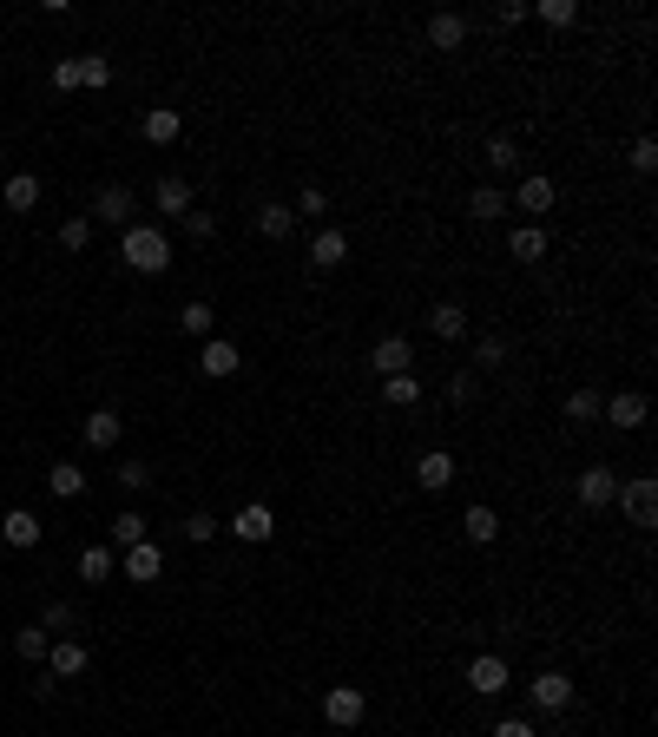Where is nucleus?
<instances>
[{
  "label": "nucleus",
  "instance_id": "1",
  "mask_svg": "<svg viewBox=\"0 0 658 737\" xmlns=\"http://www.w3.org/2000/svg\"><path fill=\"white\" fill-rule=\"evenodd\" d=\"M119 251H126V264L145 270V277H165V270H172V244H165L158 224H126V244H119Z\"/></svg>",
  "mask_w": 658,
  "mask_h": 737
},
{
  "label": "nucleus",
  "instance_id": "2",
  "mask_svg": "<svg viewBox=\"0 0 658 737\" xmlns=\"http://www.w3.org/2000/svg\"><path fill=\"white\" fill-rule=\"evenodd\" d=\"M619 507H626L632 527H652V520H658V481H652V474H632V481H619Z\"/></svg>",
  "mask_w": 658,
  "mask_h": 737
},
{
  "label": "nucleus",
  "instance_id": "3",
  "mask_svg": "<svg viewBox=\"0 0 658 737\" xmlns=\"http://www.w3.org/2000/svg\"><path fill=\"white\" fill-rule=\"evenodd\" d=\"M362 711H369V698H362V685H329V691H323V718L336 724V731H349V724H362Z\"/></svg>",
  "mask_w": 658,
  "mask_h": 737
},
{
  "label": "nucleus",
  "instance_id": "4",
  "mask_svg": "<svg viewBox=\"0 0 658 737\" xmlns=\"http://www.w3.org/2000/svg\"><path fill=\"white\" fill-rule=\"evenodd\" d=\"M231 534L244 540V547H264V540L277 534V514H270L264 501H244V507H237V514H231Z\"/></svg>",
  "mask_w": 658,
  "mask_h": 737
},
{
  "label": "nucleus",
  "instance_id": "5",
  "mask_svg": "<svg viewBox=\"0 0 658 737\" xmlns=\"http://www.w3.org/2000/svg\"><path fill=\"white\" fill-rule=\"evenodd\" d=\"M369 369H376L382 382H389V376H408V369H415V349H408V336H382V343L369 349Z\"/></svg>",
  "mask_w": 658,
  "mask_h": 737
},
{
  "label": "nucleus",
  "instance_id": "6",
  "mask_svg": "<svg viewBox=\"0 0 658 737\" xmlns=\"http://www.w3.org/2000/svg\"><path fill=\"white\" fill-rule=\"evenodd\" d=\"M507 678H514V672H507V659H501V652H481V659L468 665V691H481V698H501V691H507Z\"/></svg>",
  "mask_w": 658,
  "mask_h": 737
},
{
  "label": "nucleus",
  "instance_id": "7",
  "mask_svg": "<svg viewBox=\"0 0 658 737\" xmlns=\"http://www.w3.org/2000/svg\"><path fill=\"white\" fill-rule=\"evenodd\" d=\"M553 198H560V185H553L547 172H533L514 185V198H507V211H553Z\"/></svg>",
  "mask_w": 658,
  "mask_h": 737
},
{
  "label": "nucleus",
  "instance_id": "8",
  "mask_svg": "<svg viewBox=\"0 0 658 737\" xmlns=\"http://www.w3.org/2000/svg\"><path fill=\"white\" fill-rule=\"evenodd\" d=\"M619 501V468H586L580 474V507H612Z\"/></svg>",
  "mask_w": 658,
  "mask_h": 737
},
{
  "label": "nucleus",
  "instance_id": "9",
  "mask_svg": "<svg viewBox=\"0 0 658 737\" xmlns=\"http://www.w3.org/2000/svg\"><path fill=\"white\" fill-rule=\"evenodd\" d=\"M455 455H448V448H428V455L422 461H415V481H422L428 487V494H441V487H448V481H455Z\"/></svg>",
  "mask_w": 658,
  "mask_h": 737
},
{
  "label": "nucleus",
  "instance_id": "10",
  "mask_svg": "<svg viewBox=\"0 0 658 737\" xmlns=\"http://www.w3.org/2000/svg\"><path fill=\"white\" fill-rule=\"evenodd\" d=\"M132 204H139V198H132L126 185H106V191L93 198V218H99V224H119V231H126V224H132Z\"/></svg>",
  "mask_w": 658,
  "mask_h": 737
},
{
  "label": "nucleus",
  "instance_id": "11",
  "mask_svg": "<svg viewBox=\"0 0 658 737\" xmlns=\"http://www.w3.org/2000/svg\"><path fill=\"white\" fill-rule=\"evenodd\" d=\"M343 257H349V231H336V224H329V231L310 237V264H316V270H343Z\"/></svg>",
  "mask_w": 658,
  "mask_h": 737
},
{
  "label": "nucleus",
  "instance_id": "12",
  "mask_svg": "<svg viewBox=\"0 0 658 737\" xmlns=\"http://www.w3.org/2000/svg\"><path fill=\"white\" fill-rule=\"evenodd\" d=\"M599 408H606V422H612V428H645V415H652V402H645L639 389L612 395V402H599Z\"/></svg>",
  "mask_w": 658,
  "mask_h": 737
},
{
  "label": "nucleus",
  "instance_id": "13",
  "mask_svg": "<svg viewBox=\"0 0 658 737\" xmlns=\"http://www.w3.org/2000/svg\"><path fill=\"white\" fill-rule=\"evenodd\" d=\"M119 566H126V580H158V573H165V553H158V540H139V547H126V560H119Z\"/></svg>",
  "mask_w": 658,
  "mask_h": 737
},
{
  "label": "nucleus",
  "instance_id": "14",
  "mask_svg": "<svg viewBox=\"0 0 658 737\" xmlns=\"http://www.w3.org/2000/svg\"><path fill=\"white\" fill-rule=\"evenodd\" d=\"M527 691H533V705H540V711H566V705H573V685H566V672H540Z\"/></svg>",
  "mask_w": 658,
  "mask_h": 737
},
{
  "label": "nucleus",
  "instance_id": "15",
  "mask_svg": "<svg viewBox=\"0 0 658 737\" xmlns=\"http://www.w3.org/2000/svg\"><path fill=\"white\" fill-rule=\"evenodd\" d=\"M79 435H86V448H112V441L126 435V422H119L112 408H93V415L79 422Z\"/></svg>",
  "mask_w": 658,
  "mask_h": 737
},
{
  "label": "nucleus",
  "instance_id": "16",
  "mask_svg": "<svg viewBox=\"0 0 658 737\" xmlns=\"http://www.w3.org/2000/svg\"><path fill=\"white\" fill-rule=\"evenodd\" d=\"M139 132H145V145H172L178 132H185V119H178L172 106H152V112L139 119Z\"/></svg>",
  "mask_w": 658,
  "mask_h": 737
},
{
  "label": "nucleus",
  "instance_id": "17",
  "mask_svg": "<svg viewBox=\"0 0 658 737\" xmlns=\"http://www.w3.org/2000/svg\"><path fill=\"white\" fill-rule=\"evenodd\" d=\"M237 362H244V356H237V343H218V336H211V343H204V356H198V369H204L211 382H224V376H237Z\"/></svg>",
  "mask_w": 658,
  "mask_h": 737
},
{
  "label": "nucleus",
  "instance_id": "18",
  "mask_svg": "<svg viewBox=\"0 0 658 737\" xmlns=\"http://www.w3.org/2000/svg\"><path fill=\"white\" fill-rule=\"evenodd\" d=\"M468 218L501 224V218H507V191H501V185H474V191H468Z\"/></svg>",
  "mask_w": 658,
  "mask_h": 737
},
{
  "label": "nucleus",
  "instance_id": "19",
  "mask_svg": "<svg viewBox=\"0 0 658 737\" xmlns=\"http://www.w3.org/2000/svg\"><path fill=\"white\" fill-rule=\"evenodd\" d=\"M152 204H158V211H172V218H185V211H191V185H185L178 172H165V178L152 185Z\"/></svg>",
  "mask_w": 658,
  "mask_h": 737
},
{
  "label": "nucleus",
  "instance_id": "20",
  "mask_svg": "<svg viewBox=\"0 0 658 737\" xmlns=\"http://www.w3.org/2000/svg\"><path fill=\"white\" fill-rule=\"evenodd\" d=\"M47 672H53V678H79V672H86V645H79V639L47 645Z\"/></svg>",
  "mask_w": 658,
  "mask_h": 737
},
{
  "label": "nucleus",
  "instance_id": "21",
  "mask_svg": "<svg viewBox=\"0 0 658 737\" xmlns=\"http://www.w3.org/2000/svg\"><path fill=\"white\" fill-rule=\"evenodd\" d=\"M428 330H435L441 343H461V336H468V310H461V303H435V310H428Z\"/></svg>",
  "mask_w": 658,
  "mask_h": 737
},
{
  "label": "nucleus",
  "instance_id": "22",
  "mask_svg": "<svg viewBox=\"0 0 658 737\" xmlns=\"http://www.w3.org/2000/svg\"><path fill=\"white\" fill-rule=\"evenodd\" d=\"M0 534H7V547H40V514H27V507H14V514L0 520Z\"/></svg>",
  "mask_w": 658,
  "mask_h": 737
},
{
  "label": "nucleus",
  "instance_id": "23",
  "mask_svg": "<svg viewBox=\"0 0 658 737\" xmlns=\"http://www.w3.org/2000/svg\"><path fill=\"white\" fill-rule=\"evenodd\" d=\"M461 40H468V20H461V14H435V20H428V47H435V53H455Z\"/></svg>",
  "mask_w": 658,
  "mask_h": 737
},
{
  "label": "nucleus",
  "instance_id": "24",
  "mask_svg": "<svg viewBox=\"0 0 658 737\" xmlns=\"http://www.w3.org/2000/svg\"><path fill=\"white\" fill-rule=\"evenodd\" d=\"M178 330H185V336H198V343H211V330H218V310H211L204 297H191L185 310H178Z\"/></svg>",
  "mask_w": 658,
  "mask_h": 737
},
{
  "label": "nucleus",
  "instance_id": "25",
  "mask_svg": "<svg viewBox=\"0 0 658 737\" xmlns=\"http://www.w3.org/2000/svg\"><path fill=\"white\" fill-rule=\"evenodd\" d=\"M47 487L60 494V501H79V494H86V468H79V461H53V468H47Z\"/></svg>",
  "mask_w": 658,
  "mask_h": 737
},
{
  "label": "nucleus",
  "instance_id": "26",
  "mask_svg": "<svg viewBox=\"0 0 658 737\" xmlns=\"http://www.w3.org/2000/svg\"><path fill=\"white\" fill-rule=\"evenodd\" d=\"M257 231H264L270 244H283V237L297 231V211H290V204H257Z\"/></svg>",
  "mask_w": 658,
  "mask_h": 737
},
{
  "label": "nucleus",
  "instance_id": "27",
  "mask_svg": "<svg viewBox=\"0 0 658 737\" xmlns=\"http://www.w3.org/2000/svg\"><path fill=\"white\" fill-rule=\"evenodd\" d=\"M507 251H514L520 264H540V257H547V231H540V224H514V237H507Z\"/></svg>",
  "mask_w": 658,
  "mask_h": 737
},
{
  "label": "nucleus",
  "instance_id": "28",
  "mask_svg": "<svg viewBox=\"0 0 658 737\" xmlns=\"http://www.w3.org/2000/svg\"><path fill=\"white\" fill-rule=\"evenodd\" d=\"M461 534H468L474 547H487V540H501V514H494V507H468V514H461Z\"/></svg>",
  "mask_w": 658,
  "mask_h": 737
},
{
  "label": "nucleus",
  "instance_id": "29",
  "mask_svg": "<svg viewBox=\"0 0 658 737\" xmlns=\"http://www.w3.org/2000/svg\"><path fill=\"white\" fill-rule=\"evenodd\" d=\"M514 139H507V132H494V139H487L481 145V165H487V172H514Z\"/></svg>",
  "mask_w": 658,
  "mask_h": 737
},
{
  "label": "nucleus",
  "instance_id": "30",
  "mask_svg": "<svg viewBox=\"0 0 658 737\" xmlns=\"http://www.w3.org/2000/svg\"><path fill=\"white\" fill-rule=\"evenodd\" d=\"M112 566H119L112 547H86V553H79V580H112Z\"/></svg>",
  "mask_w": 658,
  "mask_h": 737
},
{
  "label": "nucleus",
  "instance_id": "31",
  "mask_svg": "<svg viewBox=\"0 0 658 737\" xmlns=\"http://www.w3.org/2000/svg\"><path fill=\"white\" fill-rule=\"evenodd\" d=\"M33 204H40V178H33V172L7 178V211H33Z\"/></svg>",
  "mask_w": 658,
  "mask_h": 737
},
{
  "label": "nucleus",
  "instance_id": "32",
  "mask_svg": "<svg viewBox=\"0 0 658 737\" xmlns=\"http://www.w3.org/2000/svg\"><path fill=\"white\" fill-rule=\"evenodd\" d=\"M382 395H389L395 408H415V402H422V376H415V369H408V376H389V382H382Z\"/></svg>",
  "mask_w": 658,
  "mask_h": 737
},
{
  "label": "nucleus",
  "instance_id": "33",
  "mask_svg": "<svg viewBox=\"0 0 658 737\" xmlns=\"http://www.w3.org/2000/svg\"><path fill=\"white\" fill-rule=\"evenodd\" d=\"M139 540H145V520H139V514H132V507H126V514L112 520V547L126 553V547H139Z\"/></svg>",
  "mask_w": 658,
  "mask_h": 737
},
{
  "label": "nucleus",
  "instance_id": "34",
  "mask_svg": "<svg viewBox=\"0 0 658 737\" xmlns=\"http://www.w3.org/2000/svg\"><path fill=\"white\" fill-rule=\"evenodd\" d=\"M47 632H40V626H27V632H14V652H20V659H27V665H40V659H47Z\"/></svg>",
  "mask_w": 658,
  "mask_h": 737
},
{
  "label": "nucleus",
  "instance_id": "35",
  "mask_svg": "<svg viewBox=\"0 0 658 737\" xmlns=\"http://www.w3.org/2000/svg\"><path fill=\"white\" fill-rule=\"evenodd\" d=\"M79 86H112V60H99V53H86V60H79Z\"/></svg>",
  "mask_w": 658,
  "mask_h": 737
},
{
  "label": "nucleus",
  "instance_id": "36",
  "mask_svg": "<svg viewBox=\"0 0 658 737\" xmlns=\"http://www.w3.org/2000/svg\"><path fill=\"white\" fill-rule=\"evenodd\" d=\"M626 165H632V172H652V165H658V139H652V132H639V139H632Z\"/></svg>",
  "mask_w": 658,
  "mask_h": 737
},
{
  "label": "nucleus",
  "instance_id": "37",
  "mask_svg": "<svg viewBox=\"0 0 658 737\" xmlns=\"http://www.w3.org/2000/svg\"><path fill=\"white\" fill-rule=\"evenodd\" d=\"M533 14L547 20V27H573V20H580V7H573V0H540Z\"/></svg>",
  "mask_w": 658,
  "mask_h": 737
},
{
  "label": "nucleus",
  "instance_id": "38",
  "mask_svg": "<svg viewBox=\"0 0 658 737\" xmlns=\"http://www.w3.org/2000/svg\"><path fill=\"white\" fill-rule=\"evenodd\" d=\"M593 415H599V395L593 389H573V395H566V422H593Z\"/></svg>",
  "mask_w": 658,
  "mask_h": 737
},
{
  "label": "nucleus",
  "instance_id": "39",
  "mask_svg": "<svg viewBox=\"0 0 658 737\" xmlns=\"http://www.w3.org/2000/svg\"><path fill=\"white\" fill-rule=\"evenodd\" d=\"M86 237H93V218H66L60 224V244H66V251H86Z\"/></svg>",
  "mask_w": 658,
  "mask_h": 737
},
{
  "label": "nucleus",
  "instance_id": "40",
  "mask_svg": "<svg viewBox=\"0 0 658 737\" xmlns=\"http://www.w3.org/2000/svg\"><path fill=\"white\" fill-rule=\"evenodd\" d=\"M474 362H481V369L507 362V336H481V343H474Z\"/></svg>",
  "mask_w": 658,
  "mask_h": 737
},
{
  "label": "nucleus",
  "instance_id": "41",
  "mask_svg": "<svg viewBox=\"0 0 658 737\" xmlns=\"http://www.w3.org/2000/svg\"><path fill=\"white\" fill-rule=\"evenodd\" d=\"M185 534H191V540H198V547H204V540H218L224 527H218V520H211V514H204V507H198V514L185 520Z\"/></svg>",
  "mask_w": 658,
  "mask_h": 737
},
{
  "label": "nucleus",
  "instance_id": "42",
  "mask_svg": "<svg viewBox=\"0 0 658 737\" xmlns=\"http://www.w3.org/2000/svg\"><path fill=\"white\" fill-rule=\"evenodd\" d=\"M73 626V606H66V599H53L47 612H40V632H66Z\"/></svg>",
  "mask_w": 658,
  "mask_h": 737
},
{
  "label": "nucleus",
  "instance_id": "43",
  "mask_svg": "<svg viewBox=\"0 0 658 737\" xmlns=\"http://www.w3.org/2000/svg\"><path fill=\"white\" fill-rule=\"evenodd\" d=\"M290 211H303V218H323V211H329V198H323V191H316V185H303V198L290 204Z\"/></svg>",
  "mask_w": 658,
  "mask_h": 737
},
{
  "label": "nucleus",
  "instance_id": "44",
  "mask_svg": "<svg viewBox=\"0 0 658 737\" xmlns=\"http://www.w3.org/2000/svg\"><path fill=\"white\" fill-rule=\"evenodd\" d=\"M145 481H152V474H145V461H119V487H126V494H139Z\"/></svg>",
  "mask_w": 658,
  "mask_h": 737
},
{
  "label": "nucleus",
  "instance_id": "45",
  "mask_svg": "<svg viewBox=\"0 0 658 737\" xmlns=\"http://www.w3.org/2000/svg\"><path fill=\"white\" fill-rule=\"evenodd\" d=\"M527 14H533L527 0H501V7H494V20H501V27H520V20H527Z\"/></svg>",
  "mask_w": 658,
  "mask_h": 737
},
{
  "label": "nucleus",
  "instance_id": "46",
  "mask_svg": "<svg viewBox=\"0 0 658 737\" xmlns=\"http://www.w3.org/2000/svg\"><path fill=\"white\" fill-rule=\"evenodd\" d=\"M185 231L191 237H211V231H218V218H211V211H185Z\"/></svg>",
  "mask_w": 658,
  "mask_h": 737
},
{
  "label": "nucleus",
  "instance_id": "47",
  "mask_svg": "<svg viewBox=\"0 0 658 737\" xmlns=\"http://www.w3.org/2000/svg\"><path fill=\"white\" fill-rule=\"evenodd\" d=\"M53 86H60V93H73V86H79V60H60V66H53Z\"/></svg>",
  "mask_w": 658,
  "mask_h": 737
},
{
  "label": "nucleus",
  "instance_id": "48",
  "mask_svg": "<svg viewBox=\"0 0 658 737\" xmlns=\"http://www.w3.org/2000/svg\"><path fill=\"white\" fill-rule=\"evenodd\" d=\"M448 395H455V402H474V376H468V369H455V376H448Z\"/></svg>",
  "mask_w": 658,
  "mask_h": 737
},
{
  "label": "nucleus",
  "instance_id": "49",
  "mask_svg": "<svg viewBox=\"0 0 658 737\" xmlns=\"http://www.w3.org/2000/svg\"><path fill=\"white\" fill-rule=\"evenodd\" d=\"M494 737H540V731H533L527 718H501V724H494Z\"/></svg>",
  "mask_w": 658,
  "mask_h": 737
}]
</instances>
